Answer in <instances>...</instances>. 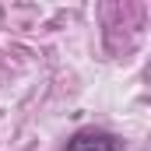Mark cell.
I'll use <instances>...</instances> for the list:
<instances>
[{
	"instance_id": "6da1fadb",
	"label": "cell",
	"mask_w": 151,
	"mask_h": 151,
	"mask_svg": "<svg viewBox=\"0 0 151 151\" xmlns=\"http://www.w3.org/2000/svg\"><path fill=\"white\" fill-rule=\"evenodd\" d=\"M63 151H127L123 148V141L109 134V130H102V127H84V130H77L67 137V148Z\"/></svg>"
}]
</instances>
